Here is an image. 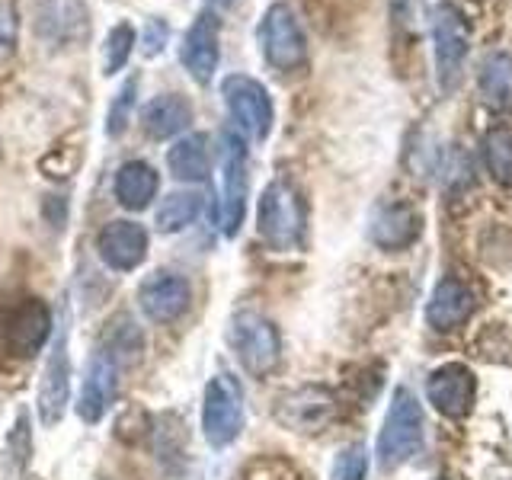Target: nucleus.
Instances as JSON below:
<instances>
[{
	"label": "nucleus",
	"mask_w": 512,
	"mask_h": 480,
	"mask_svg": "<svg viewBox=\"0 0 512 480\" xmlns=\"http://www.w3.org/2000/svg\"><path fill=\"white\" fill-rule=\"evenodd\" d=\"M304 228H308V208H304L301 192L292 180L279 176L263 189L260 205H256V231L266 240V247L288 253L301 247Z\"/></svg>",
	"instance_id": "obj_1"
},
{
	"label": "nucleus",
	"mask_w": 512,
	"mask_h": 480,
	"mask_svg": "<svg viewBox=\"0 0 512 480\" xmlns=\"http://www.w3.org/2000/svg\"><path fill=\"white\" fill-rule=\"evenodd\" d=\"M256 42H260V55L272 71L292 74L308 64V36L298 20V13L276 0L269 4L260 26H256Z\"/></svg>",
	"instance_id": "obj_2"
},
{
	"label": "nucleus",
	"mask_w": 512,
	"mask_h": 480,
	"mask_svg": "<svg viewBox=\"0 0 512 480\" xmlns=\"http://www.w3.org/2000/svg\"><path fill=\"white\" fill-rule=\"evenodd\" d=\"M221 202H218V224L224 237H237L240 224L247 215V192H250V154L247 138L237 135L234 128L221 132Z\"/></svg>",
	"instance_id": "obj_3"
},
{
	"label": "nucleus",
	"mask_w": 512,
	"mask_h": 480,
	"mask_svg": "<svg viewBox=\"0 0 512 480\" xmlns=\"http://www.w3.org/2000/svg\"><path fill=\"white\" fill-rule=\"evenodd\" d=\"M423 445V407L413 391L397 388L391 407L384 413L381 436H378V461L384 471H394L407 464Z\"/></svg>",
	"instance_id": "obj_4"
},
{
	"label": "nucleus",
	"mask_w": 512,
	"mask_h": 480,
	"mask_svg": "<svg viewBox=\"0 0 512 480\" xmlns=\"http://www.w3.org/2000/svg\"><path fill=\"white\" fill-rule=\"evenodd\" d=\"M228 343L247 375L266 378L282 359L279 327L260 311H237L228 324Z\"/></svg>",
	"instance_id": "obj_5"
},
{
	"label": "nucleus",
	"mask_w": 512,
	"mask_h": 480,
	"mask_svg": "<svg viewBox=\"0 0 512 480\" xmlns=\"http://www.w3.org/2000/svg\"><path fill=\"white\" fill-rule=\"evenodd\" d=\"M221 100L228 109L231 125L247 141H266L276 125V106L269 90L250 74H228L221 80Z\"/></svg>",
	"instance_id": "obj_6"
},
{
	"label": "nucleus",
	"mask_w": 512,
	"mask_h": 480,
	"mask_svg": "<svg viewBox=\"0 0 512 480\" xmlns=\"http://www.w3.org/2000/svg\"><path fill=\"white\" fill-rule=\"evenodd\" d=\"M244 432V388L231 372H218L202 394V436L212 448H228Z\"/></svg>",
	"instance_id": "obj_7"
},
{
	"label": "nucleus",
	"mask_w": 512,
	"mask_h": 480,
	"mask_svg": "<svg viewBox=\"0 0 512 480\" xmlns=\"http://www.w3.org/2000/svg\"><path fill=\"white\" fill-rule=\"evenodd\" d=\"M432 45H436V77L442 93L458 90L464 77V61L471 52V29L455 4H439L432 10Z\"/></svg>",
	"instance_id": "obj_8"
},
{
	"label": "nucleus",
	"mask_w": 512,
	"mask_h": 480,
	"mask_svg": "<svg viewBox=\"0 0 512 480\" xmlns=\"http://www.w3.org/2000/svg\"><path fill=\"white\" fill-rule=\"evenodd\" d=\"M276 423L288 432H298V436H317L333 420L340 416V400L324 384H301V388L285 391L276 407H272Z\"/></svg>",
	"instance_id": "obj_9"
},
{
	"label": "nucleus",
	"mask_w": 512,
	"mask_h": 480,
	"mask_svg": "<svg viewBox=\"0 0 512 480\" xmlns=\"http://www.w3.org/2000/svg\"><path fill=\"white\" fill-rule=\"evenodd\" d=\"M32 32L52 48H71L87 39V0H32Z\"/></svg>",
	"instance_id": "obj_10"
},
{
	"label": "nucleus",
	"mask_w": 512,
	"mask_h": 480,
	"mask_svg": "<svg viewBox=\"0 0 512 480\" xmlns=\"http://www.w3.org/2000/svg\"><path fill=\"white\" fill-rule=\"evenodd\" d=\"M68 400H71V343H68V324L61 320L55 343L48 349L42 381H39V397H36L42 426L61 423L64 410H68Z\"/></svg>",
	"instance_id": "obj_11"
},
{
	"label": "nucleus",
	"mask_w": 512,
	"mask_h": 480,
	"mask_svg": "<svg viewBox=\"0 0 512 480\" xmlns=\"http://www.w3.org/2000/svg\"><path fill=\"white\" fill-rule=\"evenodd\" d=\"M180 64L199 87H208L221 64V16L215 10H202L189 23L180 42Z\"/></svg>",
	"instance_id": "obj_12"
},
{
	"label": "nucleus",
	"mask_w": 512,
	"mask_h": 480,
	"mask_svg": "<svg viewBox=\"0 0 512 480\" xmlns=\"http://www.w3.org/2000/svg\"><path fill=\"white\" fill-rule=\"evenodd\" d=\"M192 288L173 269H157L138 285V308L154 324H173L189 311Z\"/></svg>",
	"instance_id": "obj_13"
},
{
	"label": "nucleus",
	"mask_w": 512,
	"mask_h": 480,
	"mask_svg": "<svg viewBox=\"0 0 512 480\" xmlns=\"http://www.w3.org/2000/svg\"><path fill=\"white\" fill-rule=\"evenodd\" d=\"M116 388H119V362L109 356L106 349L93 352L84 378H80V391H77V416L87 426H96L106 416V410L116 400Z\"/></svg>",
	"instance_id": "obj_14"
},
{
	"label": "nucleus",
	"mask_w": 512,
	"mask_h": 480,
	"mask_svg": "<svg viewBox=\"0 0 512 480\" xmlns=\"http://www.w3.org/2000/svg\"><path fill=\"white\" fill-rule=\"evenodd\" d=\"M426 397L448 420H464L474 410L477 400V378L468 365L461 362H445L426 381Z\"/></svg>",
	"instance_id": "obj_15"
},
{
	"label": "nucleus",
	"mask_w": 512,
	"mask_h": 480,
	"mask_svg": "<svg viewBox=\"0 0 512 480\" xmlns=\"http://www.w3.org/2000/svg\"><path fill=\"white\" fill-rule=\"evenodd\" d=\"M148 247H151V237L144 231V224L128 221V218L106 221L100 234H96V253H100V260L116 272H135L148 260Z\"/></svg>",
	"instance_id": "obj_16"
},
{
	"label": "nucleus",
	"mask_w": 512,
	"mask_h": 480,
	"mask_svg": "<svg viewBox=\"0 0 512 480\" xmlns=\"http://www.w3.org/2000/svg\"><path fill=\"white\" fill-rule=\"evenodd\" d=\"M52 327H55V320H52V311H48V304L39 298H26L7 314L4 340L13 356L29 359L52 340Z\"/></svg>",
	"instance_id": "obj_17"
},
{
	"label": "nucleus",
	"mask_w": 512,
	"mask_h": 480,
	"mask_svg": "<svg viewBox=\"0 0 512 480\" xmlns=\"http://www.w3.org/2000/svg\"><path fill=\"white\" fill-rule=\"evenodd\" d=\"M420 234H423V215L416 212L410 202L381 205L372 218V228H368L372 244L381 247L384 253H397V250L413 247L416 240H420Z\"/></svg>",
	"instance_id": "obj_18"
},
{
	"label": "nucleus",
	"mask_w": 512,
	"mask_h": 480,
	"mask_svg": "<svg viewBox=\"0 0 512 480\" xmlns=\"http://www.w3.org/2000/svg\"><path fill=\"white\" fill-rule=\"evenodd\" d=\"M477 308V298L468 285L461 279H442L436 288H432L429 304H426V324L439 333L458 330L461 324H468L471 314Z\"/></svg>",
	"instance_id": "obj_19"
},
{
	"label": "nucleus",
	"mask_w": 512,
	"mask_h": 480,
	"mask_svg": "<svg viewBox=\"0 0 512 480\" xmlns=\"http://www.w3.org/2000/svg\"><path fill=\"white\" fill-rule=\"evenodd\" d=\"M192 122V103L183 93H157L154 100L141 109V128L154 141H167L183 135Z\"/></svg>",
	"instance_id": "obj_20"
},
{
	"label": "nucleus",
	"mask_w": 512,
	"mask_h": 480,
	"mask_svg": "<svg viewBox=\"0 0 512 480\" xmlns=\"http://www.w3.org/2000/svg\"><path fill=\"white\" fill-rule=\"evenodd\" d=\"M160 189V173L148 160H125L112 180V196L125 208V212H144Z\"/></svg>",
	"instance_id": "obj_21"
},
{
	"label": "nucleus",
	"mask_w": 512,
	"mask_h": 480,
	"mask_svg": "<svg viewBox=\"0 0 512 480\" xmlns=\"http://www.w3.org/2000/svg\"><path fill=\"white\" fill-rule=\"evenodd\" d=\"M167 170L180 183H205L212 173V148H208V135L192 132L173 141L167 151Z\"/></svg>",
	"instance_id": "obj_22"
},
{
	"label": "nucleus",
	"mask_w": 512,
	"mask_h": 480,
	"mask_svg": "<svg viewBox=\"0 0 512 480\" xmlns=\"http://www.w3.org/2000/svg\"><path fill=\"white\" fill-rule=\"evenodd\" d=\"M202 208H205L202 192H196V189L170 192V196L157 205L154 224H157V231H160V234H180V231L192 228V224L199 221Z\"/></svg>",
	"instance_id": "obj_23"
},
{
	"label": "nucleus",
	"mask_w": 512,
	"mask_h": 480,
	"mask_svg": "<svg viewBox=\"0 0 512 480\" xmlns=\"http://www.w3.org/2000/svg\"><path fill=\"white\" fill-rule=\"evenodd\" d=\"M480 93L493 109L512 106V58L503 52H493L480 64Z\"/></svg>",
	"instance_id": "obj_24"
},
{
	"label": "nucleus",
	"mask_w": 512,
	"mask_h": 480,
	"mask_svg": "<svg viewBox=\"0 0 512 480\" xmlns=\"http://www.w3.org/2000/svg\"><path fill=\"white\" fill-rule=\"evenodd\" d=\"M484 154V167L493 176V183H500L503 189H512V132L503 125L490 128L480 144Z\"/></svg>",
	"instance_id": "obj_25"
},
{
	"label": "nucleus",
	"mask_w": 512,
	"mask_h": 480,
	"mask_svg": "<svg viewBox=\"0 0 512 480\" xmlns=\"http://www.w3.org/2000/svg\"><path fill=\"white\" fill-rule=\"evenodd\" d=\"M135 42H138V32L132 23H116L103 39V74L112 77L125 71V64L132 61V52H135Z\"/></svg>",
	"instance_id": "obj_26"
},
{
	"label": "nucleus",
	"mask_w": 512,
	"mask_h": 480,
	"mask_svg": "<svg viewBox=\"0 0 512 480\" xmlns=\"http://www.w3.org/2000/svg\"><path fill=\"white\" fill-rule=\"evenodd\" d=\"M138 87H141V77L132 74L125 77V84L116 90V96L109 100V109H106V135L109 138H122L128 132V125H132V116H135V100H138Z\"/></svg>",
	"instance_id": "obj_27"
},
{
	"label": "nucleus",
	"mask_w": 512,
	"mask_h": 480,
	"mask_svg": "<svg viewBox=\"0 0 512 480\" xmlns=\"http://www.w3.org/2000/svg\"><path fill=\"white\" fill-rule=\"evenodd\" d=\"M368 477V452L365 445H346L340 455L333 458L330 480H365Z\"/></svg>",
	"instance_id": "obj_28"
},
{
	"label": "nucleus",
	"mask_w": 512,
	"mask_h": 480,
	"mask_svg": "<svg viewBox=\"0 0 512 480\" xmlns=\"http://www.w3.org/2000/svg\"><path fill=\"white\" fill-rule=\"evenodd\" d=\"M20 45V10L16 0H0V64L10 61Z\"/></svg>",
	"instance_id": "obj_29"
},
{
	"label": "nucleus",
	"mask_w": 512,
	"mask_h": 480,
	"mask_svg": "<svg viewBox=\"0 0 512 480\" xmlns=\"http://www.w3.org/2000/svg\"><path fill=\"white\" fill-rule=\"evenodd\" d=\"M167 42H170V23L164 20V16H151V20L144 23V32H141V55L157 58L167 48Z\"/></svg>",
	"instance_id": "obj_30"
},
{
	"label": "nucleus",
	"mask_w": 512,
	"mask_h": 480,
	"mask_svg": "<svg viewBox=\"0 0 512 480\" xmlns=\"http://www.w3.org/2000/svg\"><path fill=\"white\" fill-rule=\"evenodd\" d=\"M234 0H205V7L208 10H224V7H231Z\"/></svg>",
	"instance_id": "obj_31"
}]
</instances>
